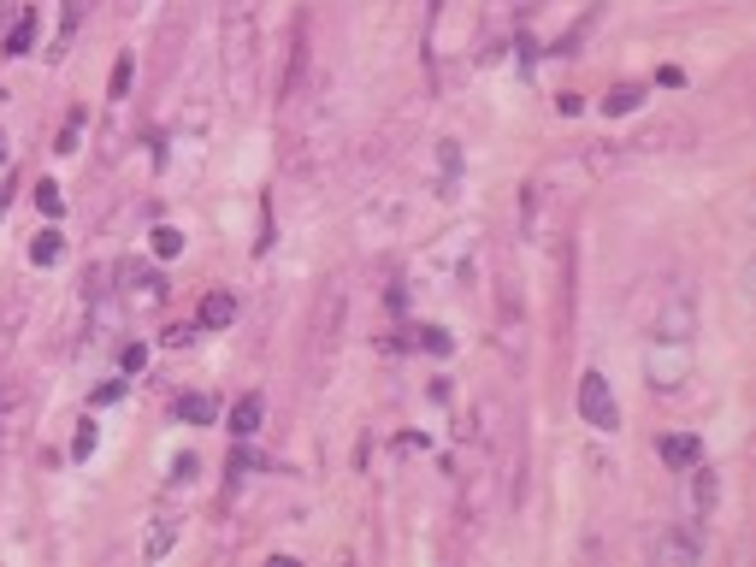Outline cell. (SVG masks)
Returning <instances> with one entry per match:
<instances>
[{
    "mask_svg": "<svg viewBox=\"0 0 756 567\" xmlns=\"http://www.w3.org/2000/svg\"><path fill=\"white\" fill-rule=\"evenodd\" d=\"M638 107H644V89H638V83H615V89L603 95V113H609V119H621V113H638Z\"/></svg>",
    "mask_w": 756,
    "mask_h": 567,
    "instance_id": "obj_10",
    "label": "cell"
},
{
    "mask_svg": "<svg viewBox=\"0 0 756 567\" xmlns=\"http://www.w3.org/2000/svg\"><path fill=\"white\" fill-rule=\"evenodd\" d=\"M12 18H18V6H12V0H0V24H12Z\"/></svg>",
    "mask_w": 756,
    "mask_h": 567,
    "instance_id": "obj_28",
    "label": "cell"
},
{
    "mask_svg": "<svg viewBox=\"0 0 756 567\" xmlns=\"http://www.w3.org/2000/svg\"><path fill=\"white\" fill-rule=\"evenodd\" d=\"M420 343H426V349H438V355H443V349H449V337H443L438 325H426V331H420Z\"/></svg>",
    "mask_w": 756,
    "mask_h": 567,
    "instance_id": "obj_24",
    "label": "cell"
},
{
    "mask_svg": "<svg viewBox=\"0 0 756 567\" xmlns=\"http://www.w3.org/2000/svg\"><path fill=\"white\" fill-rule=\"evenodd\" d=\"M119 396H125V384H119V378H113V384H101V390H95V402H101V408H107V402H119Z\"/></svg>",
    "mask_w": 756,
    "mask_h": 567,
    "instance_id": "obj_25",
    "label": "cell"
},
{
    "mask_svg": "<svg viewBox=\"0 0 756 567\" xmlns=\"http://www.w3.org/2000/svg\"><path fill=\"white\" fill-rule=\"evenodd\" d=\"M172 479H195V455H178L172 461Z\"/></svg>",
    "mask_w": 756,
    "mask_h": 567,
    "instance_id": "obj_27",
    "label": "cell"
},
{
    "mask_svg": "<svg viewBox=\"0 0 756 567\" xmlns=\"http://www.w3.org/2000/svg\"><path fill=\"white\" fill-rule=\"evenodd\" d=\"M0 213H6V189H0Z\"/></svg>",
    "mask_w": 756,
    "mask_h": 567,
    "instance_id": "obj_29",
    "label": "cell"
},
{
    "mask_svg": "<svg viewBox=\"0 0 756 567\" xmlns=\"http://www.w3.org/2000/svg\"><path fill=\"white\" fill-rule=\"evenodd\" d=\"M36 207H42L48 219H60V213H65V195H60V184H36Z\"/></svg>",
    "mask_w": 756,
    "mask_h": 567,
    "instance_id": "obj_20",
    "label": "cell"
},
{
    "mask_svg": "<svg viewBox=\"0 0 756 567\" xmlns=\"http://www.w3.org/2000/svg\"><path fill=\"white\" fill-rule=\"evenodd\" d=\"M130 83H136V60H130V54H119V65H113V83H107V89H113V95L125 101V95H130Z\"/></svg>",
    "mask_w": 756,
    "mask_h": 567,
    "instance_id": "obj_18",
    "label": "cell"
},
{
    "mask_svg": "<svg viewBox=\"0 0 756 567\" xmlns=\"http://www.w3.org/2000/svg\"><path fill=\"white\" fill-rule=\"evenodd\" d=\"M579 107H585V101H579V95H567V89H562V95H556V113H567V119H573V113H579Z\"/></svg>",
    "mask_w": 756,
    "mask_h": 567,
    "instance_id": "obj_26",
    "label": "cell"
},
{
    "mask_svg": "<svg viewBox=\"0 0 756 567\" xmlns=\"http://www.w3.org/2000/svg\"><path fill=\"white\" fill-rule=\"evenodd\" d=\"M189 337H195V325H166V349H184Z\"/></svg>",
    "mask_w": 756,
    "mask_h": 567,
    "instance_id": "obj_23",
    "label": "cell"
},
{
    "mask_svg": "<svg viewBox=\"0 0 756 567\" xmlns=\"http://www.w3.org/2000/svg\"><path fill=\"white\" fill-rule=\"evenodd\" d=\"M89 455H95V420H83L71 438V461H89Z\"/></svg>",
    "mask_w": 756,
    "mask_h": 567,
    "instance_id": "obj_21",
    "label": "cell"
},
{
    "mask_svg": "<svg viewBox=\"0 0 756 567\" xmlns=\"http://www.w3.org/2000/svg\"><path fill=\"white\" fill-rule=\"evenodd\" d=\"M254 6L249 0H231L225 12V89L237 101V113H249L254 101V71H260V48H254Z\"/></svg>",
    "mask_w": 756,
    "mask_h": 567,
    "instance_id": "obj_1",
    "label": "cell"
},
{
    "mask_svg": "<svg viewBox=\"0 0 756 567\" xmlns=\"http://www.w3.org/2000/svg\"><path fill=\"white\" fill-rule=\"evenodd\" d=\"M0 95H6V89H0Z\"/></svg>",
    "mask_w": 756,
    "mask_h": 567,
    "instance_id": "obj_31",
    "label": "cell"
},
{
    "mask_svg": "<svg viewBox=\"0 0 756 567\" xmlns=\"http://www.w3.org/2000/svg\"><path fill=\"white\" fill-rule=\"evenodd\" d=\"M0 160H6V142H0Z\"/></svg>",
    "mask_w": 756,
    "mask_h": 567,
    "instance_id": "obj_30",
    "label": "cell"
},
{
    "mask_svg": "<svg viewBox=\"0 0 756 567\" xmlns=\"http://www.w3.org/2000/svg\"><path fill=\"white\" fill-rule=\"evenodd\" d=\"M579 414H585V426H591V432H615V426H621L615 390H609V378H603V373L579 378Z\"/></svg>",
    "mask_w": 756,
    "mask_h": 567,
    "instance_id": "obj_2",
    "label": "cell"
},
{
    "mask_svg": "<svg viewBox=\"0 0 756 567\" xmlns=\"http://www.w3.org/2000/svg\"><path fill=\"white\" fill-rule=\"evenodd\" d=\"M337 319H343V290L331 284L314 308V355H308V373H325V343L337 349Z\"/></svg>",
    "mask_w": 756,
    "mask_h": 567,
    "instance_id": "obj_3",
    "label": "cell"
},
{
    "mask_svg": "<svg viewBox=\"0 0 756 567\" xmlns=\"http://www.w3.org/2000/svg\"><path fill=\"white\" fill-rule=\"evenodd\" d=\"M77 142H83V107L65 119V130H60V142H54V148H60V154H77Z\"/></svg>",
    "mask_w": 756,
    "mask_h": 567,
    "instance_id": "obj_19",
    "label": "cell"
},
{
    "mask_svg": "<svg viewBox=\"0 0 756 567\" xmlns=\"http://www.w3.org/2000/svg\"><path fill=\"white\" fill-rule=\"evenodd\" d=\"M60 254H65V237H60V231H42V237L30 243V260H36V266H54Z\"/></svg>",
    "mask_w": 756,
    "mask_h": 567,
    "instance_id": "obj_15",
    "label": "cell"
},
{
    "mask_svg": "<svg viewBox=\"0 0 756 567\" xmlns=\"http://www.w3.org/2000/svg\"><path fill=\"white\" fill-rule=\"evenodd\" d=\"M656 562L692 567V562H697V538H686V532H674V538H656Z\"/></svg>",
    "mask_w": 756,
    "mask_h": 567,
    "instance_id": "obj_12",
    "label": "cell"
},
{
    "mask_svg": "<svg viewBox=\"0 0 756 567\" xmlns=\"http://www.w3.org/2000/svg\"><path fill=\"white\" fill-rule=\"evenodd\" d=\"M30 42H36V12H18V18H12V30H6V48H0V54H12V60H18V54H30Z\"/></svg>",
    "mask_w": 756,
    "mask_h": 567,
    "instance_id": "obj_11",
    "label": "cell"
},
{
    "mask_svg": "<svg viewBox=\"0 0 756 567\" xmlns=\"http://www.w3.org/2000/svg\"><path fill=\"white\" fill-rule=\"evenodd\" d=\"M172 544H178V520H172V514H154V526H148V538H142V562H160Z\"/></svg>",
    "mask_w": 756,
    "mask_h": 567,
    "instance_id": "obj_8",
    "label": "cell"
},
{
    "mask_svg": "<svg viewBox=\"0 0 756 567\" xmlns=\"http://www.w3.org/2000/svg\"><path fill=\"white\" fill-rule=\"evenodd\" d=\"M119 367H125V373H142V367H148V349H142V343H125V355H119Z\"/></svg>",
    "mask_w": 756,
    "mask_h": 567,
    "instance_id": "obj_22",
    "label": "cell"
},
{
    "mask_svg": "<svg viewBox=\"0 0 756 567\" xmlns=\"http://www.w3.org/2000/svg\"><path fill=\"white\" fill-rule=\"evenodd\" d=\"M692 473H697V508H703V514H709V508H715V497H721V479H715V473H709V467H703V461H697Z\"/></svg>",
    "mask_w": 756,
    "mask_h": 567,
    "instance_id": "obj_16",
    "label": "cell"
},
{
    "mask_svg": "<svg viewBox=\"0 0 756 567\" xmlns=\"http://www.w3.org/2000/svg\"><path fill=\"white\" fill-rule=\"evenodd\" d=\"M213 414H219V402L213 396H178V420H189V426H213Z\"/></svg>",
    "mask_w": 756,
    "mask_h": 567,
    "instance_id": "obj_13",
    "label": "cell"
},
{
    "mask_svg": "<svg viewBox=\"0 0 756 567\" xmlns=\"http://www.w3.org/2000/svg\"><path fill=\"white\" fill-rule=\"evenodd\" d=\"M89 6H95V0H65V6H60V48L71 42V36H77V30H83ZM60 48H54V54H60Z\"/></svg>",
    "mask_w": 756,
    "mask_h": 567,
    "instance_id": "obj_14",
    "label": "cell"
},
{
    "mask_svg": "<svg viewBox=\"0 0 756 567\" xmlns=\"http://www.w3.org/2000/svg\"><path fill=\"white\" fill-rule=\"evenodd\" d=\"M237 319V296L231 290H207L201 308H195V331H225Z\"/></svg>",
    "mask_w": 756,
    "mask_h": 567,
    "instance_id": "obj_5",
    "label": "cell"
},
{
    "mask_svg": "<svg viewBox=\"0 0 756 567\" xmlns=\"http://www.w3.org/2000/svg\"><path fill=\"white\" fill-rule=\"evenodd\" d=\"M119 278L130 284V296H136V302H160V296H166V278H160V272H148V266H136V260L119 266Z\"/></svg>",
    "mask_w": 756,
    "mask_h": 567,
    "instance_id": "obj_6",
    "label": "cell"
},
{
    "mask_svg": "<svg viewBox=\"0 0 756 567\" xmlns=\"http://www.w3.org/2000/svg\"><path fill=\"white\" fill-rule=\"evenodd\" d=\"M260 420H266V402H260V396H237V408H231V432H237V438H254V432H260Z\"/></svg>",
    "mask_w": 756,
    "mask_h": 567,
    "instance_id": "obj_9",
    "label": "cell"
},
{
    "mask_svg": "<svg viewBox=\"0 0 756 567\" xmlns=\"http://www.w3.org/2000/svg\"><path fill=\"white\" fill-rule=\"evenodd\" d=\"M538 0H491L485 6V42H503V36H514L520 24H526V12H532Z\"/></svg>",
    "mask_w": 756,
    "mask_h": 567,
    "instance_id": "obj_4",
    "label": "cell"
},
{
    "mask_svg": "<svg viewBox=\"0 0 756 567\" xmlns=\"http://www.w3.org/2000/svg\"><path fill=\"white\" fill-rule=\"evenodd\" d=\"M656 449H662L668 467H697V461H703V443H697L692 432H668V438H656Z\"/></svg>",
    "mask_w": 756,
    "mask_h": 567,
    "instance_id": "obj_7",
    "label": "cell"
},
{
    "mask_svg": "<svg viewBox=\"0 0 756 567\" xmlns=\"http://www.w3.org/2000/svg\"><path fill=\"white\" fill-rule=\"evenodd\" d=\"M154 254H160V260H178V254H184V231L160 225V231H154Z\"/></svg>",
    "mask_w": 756,
    "mask_h": 567,
    "instance_id": "obj_17",
    "label": "cell"
}]
</instances>
